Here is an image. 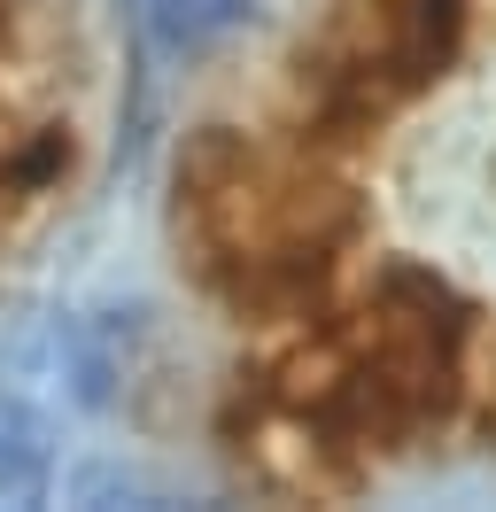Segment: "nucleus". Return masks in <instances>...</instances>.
Returning <instances> with one entry per match:
<instances>
[{
    "label": "nucleus",
    "instance_id": "1",
    "mask_svg": "<svg viewBox=\"0 0 496 512\" xmlns=\"http://www.w3.org/2000/svg\"><path fill=\"white\" fill-rule=\"evenodd\" d=\"M171 233L241 319H303L357 241V194L303 132L202 125L171 171Z\"/></svg>",
    "mask_w": 496,
    "mask_h": 512
},
{
    "label": "nucleus",
    "instance_id": "2",
    "mask_svg": "<svg viewBox=\"0 0 496 512\" xmlns=\"http://www.w3.org/2000/svg\"><path fill=\"white\" fill-rule=\"evenodd\" d=\"M465 303L419 264H388L295 357L264 365L349 458L434 435L465 396Z\"/></svg>",
    "mask_w": 496,
    "mask_h": 512
},
{
    "label": "nucleus",
    "instance_id": "3",
    "mask_svg": "<svg viewBox=\"0 0 496 512\" xmlns=\"http://www.w3.org/2000/svg\"><path fill=\"white\" fill-rule=\"evenodd\" d=\"M326 32L295 63V132L334 140V132L380 125L396 101L442 78L458 55L465 0H326Z\"/></svg>",
    "mask_w": 496,
    "mask_h": 512
},
{
    "label": "nucleus",
    "instance_id": "4",
    "mask_svg": "<svg viewBox=\"0 0 496 512\" xmlns=\"http://www.w3.org/2000/svg\"><path fill=\"white\" fill-rule=\"evenodd\" d=\"M62 187H70V125H31L0 140V249L47 218Z\"/></svg>",
    "mask_w": 496,
    "mask_h": 512
},
{
    "label": "nucleus",
    "instance_id": "5",
    "mask_svg": "<svg viewBox=\"0 0 496 512\" xmlns=\"http://www.w3.org/2000/svg\"><path fill=\"white\" fill-rule=\"evenodd\" d=\"M55 481V443L47 419L24 396H0V505H39Z\"/></svg>",
    "mask_w": 496,
    "mask_h": 512
},
{
    "label": "nucleus",
    "instance_id": "6",
    "mask_svg": "<svg viewBox=\"0 0 496 512\" xmlns=\"http://www.w3.org/2000/svg\"><path fill=\"white\" fill-rule=\"evenodd\" d=\"M132 8L163 47H202L210 32H225L241 16V0H132Z\"/></svg>",
    "mask_w": 496,
    "mask_h": 512
},
{
    "label": "nucleus",
    "instance_id": "7",
    "mask_svg": "<svg viewBox=\"0 0 496 512\" xmlns=\"http://www.w3.org/2000/svg\"><path fill=\"white\" fill-rule=\"evenodd\" d=\"M489 427H496V357H489Z\"/></svg>",
    "mask_w": 496,
    "mask_h": 512
},
{
    "label": "nucleus",
    "instance_id": "8",
    "mask_svg": "<svg viewBox=\"0 0 496 512\" xmlns=\"http://www.w3.org/2000/svg\"><path fill=\"white\" fill-rule=\"evenodd\" d=\"M0 32H8V0H0Z\"/></svg>",
    "mask_w": 496,
    "mask_h": 512
}]
</instances>
